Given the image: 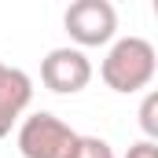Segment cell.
Wrapping results in <instances>:
<instances>
[{
  "mask_svg": "<svg viewBox=\"0 0 158 158\" xmlns=\"http://www.w3.org/2000/svg\"><path fill=\"white\" fill-rule=\"evenodd\" d=\"M155 70H158V55H155V44L143 37H121L110 44L103 66H99V77L107 88L114 92H140L155 81Z\"/></svg>",
  "mask_w": 158,
  "mask_h": 158,
  "instance_id": "1",
  "label": "cell"
},
{
  "mask_svg": "<svg viewBox=\"0 0 158 158\" xmlns=\"http://www.w3.org/2000/svg\"><path fill=\"white\" fill-rule=\"evenodd\" d=\"M81 132L48 110H37L19 125V151L22 158H74Z\"/></svg>",
  "mask_w": 158,
  "mask_h": 158,
  "instance_id": "2",
  "label": "cell"
},
{
  "mask_svg": "<svg viewBox=\"0 0 158 158\" xmlns=\"http://www.w3.org/2000/svg\"><path fill=\"white\" fill-rule=\"evenodd\" d=\"M63 26L81 48H99L118 33V11L110 0H77L66 7Z\"/></svg>",
  "mask_w": 158,
  "mask_h": 158,
  "instance_id": "3",
  "label": "cell"
},
{
  "mask_svg": "<svg viewBox=\"0 0 158 158\" xmlns=\"http://www.w3.org/2000/svg\"><path fill=\"white\" fill-rule=\"evenodd\" d=\"M40 81L59 96H74L92 81V63L81 48H52L40 63Z\"/></svg>",
  "mask_w": 158,
  "mask_h": 158,
  "instance_id": "4",
  "label": "cell"
},
{
  "mask_svg": "<svg viewBox=\"0 0 158 158\" xmlns=\"http://www.w3.org/2000/svg\"><path fill=\"white\" fill-rule=\"evenodd\" d=\"M33 99V81L19 66L0 63V140L11 132V125L22 118V110Z\"/></svg>",
  "mask_w": 158,
  "mask_h": 158,
  "instance_id": "5",
  "label": "cell"
},
{
  "mask_svg": "<svg viewBox=\"0 0 158 158\" xmlns=\"http://www.w3.org/2000/svg\"><path fill=\"white\" fill-rule=\"evenodd\" d=\"M140 125H143L147 140L155 143V136H158V96H155V92H147L143 103H140Z\"/></svg>",
  "mask_w": 158,
  "mask_h": 158,
  "instance_id": "6",
  "label": "cell"
},
{
  "mask_svg": "<svg viewBox=\"0 0 158 158\" xmlns=\"http://www.w3.org/2000/svg\"><path fill=\"white\" fill-rule=\"evenodd\" d=\"M74 158H114V151H110V143L99 140V136H81Z\"/></svg>",
  "mask_w": 158,
  "mask_h": 158,
  "instance_id": "7",
  "label": "cell"
},
{
  "mask_svg": "<svg viewBox=\"0 0 158 158\" xmlns=\"http://www.w3.org/2000/svg\"><path fill=\"white\" fill-rule=\"evenodd\" d=\"M125 158H158V143L140 140V143H132V147H129V155H125Z\"/></svg>",
  "mask_w": 158,
  "mask_h": 158,
  "instance_id": "8",
  "label": "cell"
}]
</instances>
